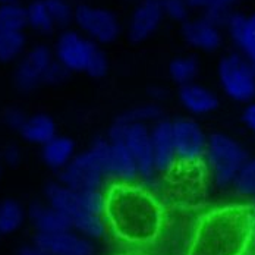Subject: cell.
<instances>
[{
  "mask_svg": "<svg viewBox=\"0 0 255 255\" xmlns=\"http://www.w3.org/2000/svg\"><path fill=\"white\" fill-rule=\"evenodd\" d=\"M200 60L194 54H182L176 56L169 63V77L178 84L179 87L195 82V79L200 75Z\"/></svg>",
  "mask_w": 255,
  "mask_h": 255,
  "instance_id": "22",
  "label": "cell"
},
{
  "mask_svg": "<svg viewBox=\"0 0 255 255\" xmlns=\"http://www.w3.org/2000/svg\"><path fill=\"white\" fill-rule=\"evenodd\" d=\"M128 1H136V3H139L141 0H128Z\"/></svg>",
  "mask_w": 255,
  "mask_h": 255,
  "instance_id": "43",
  "label": "cell"
},
{
  "mask_svg": "<svg viewBox=\"0 0 255 255\" xmlns=\"http://www.w3.org/2000/svg\"><path fill=\"white\" fill-rule=\"evenodd\" d=\"M26 118H28V115H26L25 112L22 109H19V107H15V106L13 107H7L4 110V113H3L4 125L9 129H12V130H16V132H19L22 129Z\"/></svg>",
  "mask_w": 255,
  "mask_h": 255,
  "instance_id": "34",
  "label": "cell"
},
{
  "mask_svg": "<svg viewBox=\"0 0 255 255\" xmlns=\"http://www.w3.org/2000/svg\"><path fill=\"white\" fill-rule=\"evenodd\" d=\"M71 77V72L62 65L59 63L56 59L53 60V63L50 65L46 78H44V85H50V87H57V85H62L65 84Z\"/></svg>",
  "mask_w": 255,
  "mask_h": 255,
  "instance_id": "33",
  "label": "cell"
},
{
  "mask_svg": "<svg viewBox=\"0 0 255 255\" xmlns=\"http://www.w3.org/2000/svg\"><path fill=\"white\" fill-rule=\"evenodd\" d=\"M251 208H253V214H254V225H255V200H254V205H253Z\"/></svg>",
  "mask_w": 255,
  "mask_h": 255,
  "instance_id": "41",
  "label": "cell"
},
{
  "mask_svg": "<svg viewBox=\"0 0 255 255\" xmlns=\"http://www.w3.org/2000/svg\"><path fill=\"white\" fill-rule=\"evenodd\" d=\"M161 118H163V106L158 104V103L148 102L128 109L127 112L121 113L116 118V121H119L122 124H127V125L139 124V125L151 127L154 122L160 121Z\"/></svg>",
  "mask_w": 255,
  "mask_h": 255,
  "instance_id": "24",
  "label": "cell"
},
{
  "mask_svg": "<svg viewBox=\"0 0 255 255\" xmlns=\"http://www.w3.org/2000/svg\"><path fill=\"white\" fill-rule=\"evenodd\" d=\"M54 60V53L46 44H37L18 60L13 82L21 93H31L44 85V78Z\"/></svg>",
  "mask_w": 255,
  "mask_h": 255,
  "instance_id": "10",
  "label": "cell"
},
{
  "mask_svg": "<svg viewBox=\"0 0 255 255\" xmlns=\"http://www.w3.org/2000/svg\"><path fill=\"white\" fill-rule=\"evenodd\" d=\"M34 245L51 255H94V242L74 229L56 233H35Z\"/></svg>",
  "mask_w": 255,
  "mask_h": 255,
  "instance_id": "12",
  "label": "cell"
},
{
  "mask_svg": "<svg viewBox=\"0 0 255 255\" xmlns=\"http://www.w3.org/2000/svg\"><path fill=\"white\" fill-rule=\"evenodd\" d=\"M0 178H1V167H0Z\"/></svg>",
  "mask_w": 255,
  "mask_h": 255,
  "instance_id": "44",
  "label": "cell"
},
{
  "mask_svg": "<svg viewBox=\"0 0 255 255\" xmlns=\"http://www.w3.org/2000/svg\"><path fill=\"white\" fill-rule=\"evenodd\" d=\"M223 29L228 32L236 51L255 68V12L245 15L235 10Z\"/></svg>",
  "mask_w": 255,
  "mask_h": 255,
  "instance_id": "15",
  "label": "cell"
},
{
  "mask_svg": "<svg viewBox=\"0 0 255 255\" xmlns=\"http://www.w3.org/2000/svg\"><path fill=\"white\" fill-rule=\"evenodd\" d=\"M0 236H1V233H0Z\"/></svg>",
  "mask_w": 255,
  "mask_h": 255,
  "instance_id": "45",
  "label": "cell"
},
{
  "mask_svg": "<svg viewBox=\"0 0 255 255\" xmlns=\"http://www.w3.org/2000/svg\"><path fill=\"white\" fill-rule=\"evenodd\" d=\"M161 0H141L136 3L129 22L127 35L130 43L141 44L151 38L164 21Z\"/></svg>",
  "mask_w": 255,
  "mask_h": 255,
  "instance_id": "11",
  "label": "cell"
},
{
  "mask_svg": "<svg viewBox=\"0 0 255 255\" xmlns=\"http://www.w3.org/2000/svg\"><path fill=\"white\" fill-rule=\"evenodd\" d=\"M211 1H213V0H186V3H188L191 12L195 10V12H201V13H203L205 9L211 4Z\"/></svg>",
  "mask_w": 255,
  "mask_h": 255,
  "instance_id": "38",
  "label": "cell"
},
{
  "mask_svg": "<svg viewBox=\"0 0 255 255\" xmlns=\"http://www.w3.org/2000/svg\"><path fill=\"white\" fill-rule=\"evenodd\" d=\"M217 78L230 100L242 104L255 100V68L238 51L228 53L219 60Z\"/></svg>",
  "mask_w": 255,
  "mask_h": 255,
  "instance_id": "5",
  "label": "cell"
},
{
  "mask_svg": "<svg viewBox=\"0 0 255 255\" xmlns=\"http://www.w3.org/2000/svg\"><path fill=\"white\" fill-rule=\"evenodd\" d=\"M44 197H46L47 204H50L56 210H59L60 213H63L69 220L75 219L82 213H87L81 204L79 191L65 186L59 180H54V182H50L46 185Z\"/></svg>",
  "mask_w": 255,
  "mask_h": 255,
  "instance_id": "19",
  "label": "cell"
},
{
  "mask_svg": "<svg viewBox=\"0 0 255 255\" xmlns=\"http://www.w3.org/2000/svg\"><path fill=\"white\" fill-rule=\"evenodd\" d=\"M161 7L164 18L170 19L172 22L182 25L191 18V9L186 0H161Z\"/></svg>",
  "mask_w": 255,
  "mask_h": 255,
  "instance_id": "32",
  "label": "cell"
},
{
  "mask_svg": "<svg viewBox=\"0 0 255 255\" xmlns=\"http://www.w3.org/2000/svg\"><path fill=\"white\" fill-rule=\"evenodd\" d=\"M180 34L185 43L194 50L214 53L223 44V29L205 19L203 15L183 22L180 25Z\"/></svg>",
  "mask_w": 255,
  "mask_h": 255,
  "instance_id": "13",
  "label": "cell"
},
{
  "mask_svg": "<svg viewBox=\"0 0 255 255\" xmlns=\"http://www.w3.org/2000/svg\"><path fill=\"white\" fill-rule=\"evenodd\" d=\"M238 3H239V0H213L211 4L201 15L210 22H213L214 25L223 29L229 16L235 12V7Z\"/></svg>",
  "mask_w": 255,
  "mask_h": 255,
  "instance_id": "31",
  "label": "cell"
},
{
  "mask_svg": "<svg viewBox=\"0 0 255 255\" xmlns=\"http://www.w3.org/2000/svg\"><path fill=\"white\" fill-rule=\"evenodd\" d=\"M232 189L244 198L255 200V157H250L239 170Z\"/></svg>",
  "mask_w": 255,
  "mask_h": 255,
  "instance_id": "29",
  "label": "cell"
},
{
  "mask_svg": "<svg viewBox=\"0 0 255 255\" xmlns=\"http://www.w3.org/2000/svg\"><path fill=\"white\" fill-rule=\"evenodd\" d=\"M150 132H151L155 169L158 175L170 173L178 164L173 133H172V121L161 118L160 121L154 122L150 127Z\"/></svg>",
  "mask_w": 255,
  "mask_h": 255,
  "instance_id": "14",
  "label": "cell"
},
{
  "mask_svg": "<svg viewBox=\"0 0 255 255\" xmlns=\"http://www.w3.org/2000/svg\"><path fill=\"white\" fill-rule=\"evenodd\" d=\"M122 255H145V254H139V253H127V254H122Z\"/></svg>",
  "mask_w": 255,
  "mask_h": 255,
  "instance_id": "40",
  "label": "cell"
},
{
  "mask_svg": "<svg viewBox=\"0 0 255 255\" xmlns=\"http://www.w3.org/2000/svg\"><path fill=\"white\" fill-rule=\"evenodd\" d=\"M178 100L182 107L194 116H205L219 109L220 100L217 94L198 82L179 87Z\"/></svg>",
  "mask_w": 255,
  "mask_h": 255,
  "instance_id": "17",
  "label": "cell"
},
{
  "mask_svg": "<svg viewBox=\"0 0 255 255\" xmlns=\"http://www.w3.org/2000/svg\"><path fill=\"white\" fill-rule=\"evenodd\" d=\"M106 178L116 185H135L139 182L136 163L125 142H110V158Z\"/></svg>",
  "mask_w": 255,
  "mask_h": 255,
  "instance_id": "16",
  "label": "cell"
},
{
  "mask_svg": "<svg viewBox=\"0 0 255 255\" xmlns=\"http://www.w3.org/2000/svg\"><path fill=\"white\" fill-rule=\"evenodd\" d=\"M1 158L4 161V164H7L10 167H15V166H18L22 161V151H21V148L18 145L10 144V145H6L3 148Z\"/></svg>",
  "mask_w": 255,
  "mask_h": 255,
  "instance_id": "35",
  "label": "cell"
},
{
  "mask_svg": "<svg viewBox=\"0 0 255 255\" xmlns=\"http://www.w3.org/2000/svg\"><path fill=\"white\" fill-rule=\"evenodd\" d=\"M241 119H242V122L247 127V129L255 135V100L254 102L248 103L244 107L242 115H241Z\"/></svg>",
  "mask_w": 255,
  "mask_h": 255,
  "instance_id": "36",
  "label": "cell"
},
{
  "mask_svg": "<svg viewBox=\"0 0 255 255\" xmlns=\"http://www.w3.org/2000/svg\"><path fill=\"white\" fill-rule=\"evenodd\" d=\"M26 219L37 233H56L71 229V220L47 203H32L26 208Z\"/></svg>",
  "mask_w": 255,
  "mask_h": 255,
  "instance_id": "18",
  "label": "cell"
},
{
  "mask_svg": "<svg viewBox=\"0 0 255 255\" xmlns=\"http://www.w3.org/2000/svg\"><path fill=\"white\" fill-rule=\"evenodd\" d=\"M148 96H150L151 102L161 104V103L167 99L169 93H167V90H166L164 87H161V85H153V87L148 90Z\"/></svg>",
  "mask_w": 255,
  "mask_h": 255,
  "instance_id": "37",
  "label": "cell"
},
{
  "mask_svg": "<svg viewBox=\"0 0 255 255\" xmlns=\"http://www.w3.org/2000/svg\"><path fill=\"white\" fill-rule=\"evenodd\" d=\"M56 29H68L74 24L75 7L68 0H44Z\"/></svg>",
  "mask_w": 255,
  "mask_h": 255,
  "instance_id": "30",
  "label": "cell"
},
{
  "mask_svg": "<svg viewBox=\"0 0 255 255\" xmlns=\"http://www.w3.org/2000/svg\"><path fill=\"white\" fill-rule=\"evenodd\" d=\"M71 229H74L94 242L104 238L106 230H107V222L104 216H97L93 213H82L71 220Z\"/></svg>",
  "mask_w": 255,
  "mask_h": 255,
  "instance_id": "27",
  "label": "cell"
},
{
  "mask_svg": "<svg viewBox=\"0 0 255 255\" xmlns=\"http://www.w3.org/2000/svg\"><path fill=\"white\" fill-rule=\"evenodd\" d=\"M53 53L71 74L100 79L109 72V59L102 46L75 29H63L59 34Z\"/></svg>",
  "mask_w": 255,
  "mask_h": 255,
  "instance_id": "3",
  "label": "cell"
},
{
  "mask_svg": "<svg viewBox=\"0 0 255 255\" xmlns=\"http://www.w3.org/2000/svg\"><path fill=\"white\" fill-rule=\"evenodd\" d=\"M250 158L247 148L233 136L223 132L208 135L204 163L213 183L219 189L232 188L242 166Z\"/></svg>",
  "mask_w": 255,
  "mask_h": 255,
  "instance_id": "4",
  "label": "cell"
},
{
  "mask_svg": "<svg viewBox=\"0 0 255 255\" xmlns=\"http://www.w3.org/2000/svg\"><path fill=\"white\" fill-rule=\"evenodd\" d=\"M124 125H125L124 142L127 144V147L129 148V151L136 163L138 173H139V182L145 189H148L151 192L158 188L160 175H158V172L155 169V163H154L150 127L139 125V124H133V125L124 124Z\"/></svg>",
  "mask_w": 255,
  "mask_h": 255,
  "instance_id": "7",
  "label": "cell"
},
{
  "mask_svg": "<svg viewBox=\"0 0 255 255\" xmlns=\"http://www.w3.org/2000/svg\"><path fill=\"white\" fill-rule=\"evenodd\" d=\"M19 133L28 144L41 147L57 135V125L49 113L38 112L34 115H28Z\"/></svg>",
  "mask_w": 255,
  "mask_h": 255,
  "instance_id": "21",
  "label": "cell"
},
{
  "mask_svg": "<svg viewBox=\"0 0 255 255\" xmlns=\"http://www.w3.org/2000/svg\"><path fill=\"white\" fill-rule=\"evenodd\" d=\"M28 28L40 34H50L56 29L44 0H34L26 6Z\"/></svg>",
  "mask_w": 255,
  "mask_h": 255,
  "instance_id": "28",
  "label": "cell"
},
{
  "mask_svg": "<svg viewBox=\"0 0 255 255\" xmlns=\"http://www.w3.org/2000/svg\"><path fill=\"white\" fill-rule=\"evenodd\" d=\"M18 255H51L50 253H47V251H44V250H41V248H38L37 245H25V247H22L21 250H19V253Z\"/></svg>",
  "mask_w": 255,
  "mask_h": 255,
  "instance_id": "39",
  "label": "cell"
},
{
  "mask_svg": "<svg viewBox=\"0 0 255 255\" xmlns=\"http://www.w3.org/2000/svg\"><path fill=\"white\" fill-rule=\"evenodd\" d=\"M172 133L178 163L192 166L204 161L208 135L195 119L188 116L172 119Z\"/></svg>",
  "mask_w": 255,
  "mask_h": 255,
  "instance_id": "8",
  "label": "cell"
},
{
  "mask_svg": "<svg viewBox=\"0 0 255 255\" xmlns=\"http://www.w3.org/2000/svg\"><path fill=\"white\" fill-rule=\"evenodd\" d=\"M26 51L25 32L0 31V63L19 60Z\"/></svg>",
  "mask_w": 255,
  "mask_h": 255,
  "instance_id": "26",
  "label": "cell"
},
{
  "mask_svg": "<svg viewBox=\"0 0 255 255\" xmlns=\"http://www.w3.org/2000/svg\"><path fill=\"white\" fill-rule=\"evenodd\" d=\"M74 24L81 34H84L99 46L115 43L122 34V24L118 15L100 6H75Z\"/></svg>",
  "mask_w": 255,
  "mask_h": 255,
  "instance_id": "6",
  "label": "cell"
},
{
  "mask_svg": "<svg viewBox=\"0 0 255 255\" xmlns=\"http://www.w3.org/2000/svg\"><path fill=\"white\" fill-rule=\"evenodd\" d=\"M7 1H16V0H0V3H7Z\"/></svg>",
  "mask_w": 255,
  "mask_h": 255,
  "instance_id": "42",
  "label": "cell"
},
{
  "mask_svg": "<svg viewBox=\"0 0 255 255\" xmlns=\"http://www.w3.org/2000/svg\"><path fill=\"white\" fill-rule=\"evenodd\" d=\"M28 28L26 6L18 1L0 3V31L24 32Z\"/></svg>",
  "mask_w": 255,
  "mask_h": 255,
  "instance_id": "25",
  "label": "cell"
},
{
  "mask_svg": "<svg viewBox=\"0 0 255 255\" xmlns=\"http://www.w3.org/2000/svg\"><path fill=\"white\" fill-rule=\"evenodd\" d=\"M57 180L75 191L103 189L107 182L100 163L88 148L75 154L71 163L59 172Z\"/></svg>",
  "mask_w": 255,
  "mask_h": 255,
  "instance_id": "9",
  "label": "cell"
},
{
  "mask_svg": "<svg viewBox=\"0 0 255 255\" xmlns=\"http://www.w3.org/2000/svg\"><path fill=\"white\" fill-rule=\"evenodd\" d=\"M255 238L253 208L226 205L198 219L188 255H245Z\"/></svg>",
  "mask_w": 255,
  "mask_h": 255,
  "instance_id": "2",
  "label": "cell"
},
{
  "mask_svg": "<svg viewBox=\"0 0 255 255\" xmlns=\"http://www.w3.org/2000/svg\"><path fill=\"white\" fill-rule=\"evenodd\" d=\"M41 160L54 172L63 170L77 154V145L72 138L65 135H56L49 142L41 145Z\"/></svg>",
  "mask_w": 255,
  "mask_h": 255,
  "instance_id": "20",
  "label": "cell"
},
{
  "mask_svg": "<svg viewBox=\"0 0 255 255\" xmlns=\"http://www.w3.org/2000/svg\"><path fill=\"white\" fill-rule=\"evenodd\" d=\"M26 220V210L19 201L6 198L0 203V233L12 235L22 228Z\"/></svg>",
  "mask_w": 255,
  "mask_h": 255,
  "instance_id": "23",
  "label": "cell"
},
{
  "mask_svg": "<svg viewBox=\"0 0 255 255\" xmlns=\"http://www.w3.org/2000/svg\"><path fill=\"white\" fill-rule=\"evenodd\" d=\"M104 217L116 236L133 245L154 242L164 222L158 201L138 185H115L107 194Z\"/></svg>",
  "mask_w": 255,
  "mask_h": 255,
  "instance_id": "1",
  "label": "cell"
}]
</instances>
